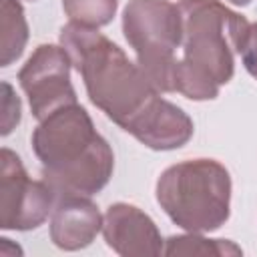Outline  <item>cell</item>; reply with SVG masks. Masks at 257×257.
Wrapping results in <instances>:
<instances>
[{"label": "cell", "instance_id": "cell-1", "mask_svg": "<svg viewBox=\"0 0 257 257\" xmlns=\"http://www.w3.org/2000/svg\"><path fill=\"white\" fill-rule=\"evenodd\" d=\"M60 46L80 72L92 104L145 147L171 151L193 137V120L161 98L141 66L96 28L68 22L60 30Z\"/></svg>", "mask_w": 257, "mask_h": 257}, {"label": "cell", "instance_id": "cell-2", "mask_svg": "<svg viewBox=\"0 0 257 257\" xmlns=\"http://www.w3.org/2000/svg\"><path fill=\"white\" fill-rule=\"evenodd\" d=\"M181 56L175 68V92L191 100H211L235 72L249 22L219 0H179Z\"/></svg>", "mask_w": 257, "mask_h": 257}, {"label": "cell", "instance_id": "cell-3", "mask_svg": "<svg viewBox=\"0 0 257 257\" xmlns=\"http://www.w3.org/2000/svg\"><path fill=\"white\" fill-rule=\"evenodd\" d=\"M32 149L42 163V179L56 195L90 197L112 175V151L94 131L88 112L76 102L60 106L40 120L32 133Z\"/></svg>", "mask_w": 257, "mask_h": 257}, {"label": "cell", "instance_id": "cell-4", "mask_svg": "<svg viewBox=\"0 0 257 257\" xmlns=\"http://www.w3.org/2000/svg\"><path fill=\"white\" fill-rule=\"evenodd\" d=\"M157 201L173 223L189 233H209L229 219L231 177L213 159H193L165 169Z\"/></svg>", "mask_w": 257, "mask_h": 257}, {"label": "cell", "instance_id": "cell-5", "mask_svg": "<svg viewBox=\"0 0 257 257\" xmlns=\"http://www.w3.org/2000/svg\"><path fill=\"white\" fill-rule=\"evenodd\" d=\"M181 30L179 4L171 0H131L122 12L124 38L159 92H175Z\"/></svg>", "mask_w": 257, "mask_h": 257}, {"label": "cell", "instance_id": "cell-6", "mask_svg": "<svg viewBox=\"0 0 257 257\" xmlns=\"http://www.w3.org/2000/svg\"><path fill=\"white\" fill-rule=\"evenodd\" d=\"M56 193L42 179L32 181L20 157L10 149L0 153V227L36 229L54 209Z\"/></svg>", "mask_w": 257, "mask_h": 257}, {"label": "cell", "instance_id": "cell-7", "mask_svg": "<svg viewBox=\"0 0 257 257\" xmlns=\"http://www.w3.org/2000/svg\"><path fill=\"white\" fill-rule=\"evenodd\" d=\"M70 56L62 46L40 44L18 72L32 114L42 120L56 108L76 102L70 84Z\"/></svg>", "mask_w": 257, "mask_h": 257}, {"label": "cell", "instance_id": "cell-8", "mask_svg": "<svg viewBox=\"0 0 257 257\" xmlns=\"http://www.w3.org/2000/svg\"><path fill=\"white\" fill-rule=\"evenodd\" d=\"M102 233L110 249L118 255H159L163 239L153 219L139 207L114 203L108 207L102 223Z\"/></svg>", "mask_w": 257, "mask_h": 257}, {"label": "cell", "instance_id": "cell-9", "mask_svg": "<svg viewBox=\"0 0 257 257\" xmlns=\"http://www.w3.org/2000/svg\"><path fill=\"white\" fill-rule=\"evenodd\" d=\"M98 207L82 195H56L50 221V237L56 247L74 251L90 245L102 227Z\"/></svg>", "mask_w": 257, "mask_h": 257}, {"label": "cell", "instance_id": "cell-10", "mask_svg": "<svg viewBox=\"0 0 257 257\" xmlns=\"http://www.w3.org/2000/svg\"><path fill=\"white\" fill-rule=\"evenodd\" d=\"M28 40V24L18 0L0 2V64L10 66L20 58Z\"/></svg>", "mask_w": 257, "mask_h": 257}, {"label": "cell", "instance_id": "cell-11", "mask_svg": "<svg viewBox=\"0 0 257 257\" xmlns=\"http://www.w3.org/2000/svg\"><path fill=\"white\" fill-rule=\"evenodd\" d=\"M167 255H239L241 247L225 239H205L197 233L167 239Z\"/></svg>", "mask_w": 257, "mask_h": 257}, {"label": "cell", "instance_id": "cell-12", "mask_svg": "<svg viewBox=\"0 0 257 257\" xmlns=\"http://www.w3.org/2000/svg\"><path fill=\"white\" fill-rule=\"evenodd\" d=\"M118 0H62V8L70 22L88 28L104 26L112 20Z\"/></svg>", "mask_w": 257, "mask_h": 257}, {"label": "cell", "instance_id": "cell-13", "mask_svg": "<svg viewBox=\"0 0 257 257\" xmlns=\"http://www.w3.org/2000/svg\"><path fill=\"white\" fill-rule=\"evenodd\" d=\"M2 135H8L20 122V100L8 82H2Z\"/></svg>", "mask_w": 257, "mask_h": 257}, {"label": "cell", "instance_id": "cell-14", "mask_svg": "<svg viewBox=\"0 0 257 257\" xmlns=\"http://www.w3.org/2000/svg\"><path fill=\"white\" fill-rule=\"evenodd\" d=\"M239 54L243 58V64L251 76L257 78V24H249L245 38L241 42Z\"/></svg>", "mask_w": 257, "mask_h": 257}, {"label": "cell", "instance_id": "cell-15", "mask_svg": "<svg viewBox=\"0 0 257 257\" xmlns=\"http://www.w3.org/2000/svg\"><path fill=\"white\" fill-rule=\"evenodd\" d=\"M229 2H233L235 6H247L251 0H229Z\"/></svg>", "mask_w": 257, "mask_h": 257}, {"label": "cell", "instance_id": "cell-16", "mask_svg": "<svg viewBox=\"0 0 257 257\" xmlns=\"http://www.w3.org/2000/svg\"><path fill=\"white\" fill-rule=\"evenodd\" d=\"M30 2H34V0H30Z\"/></svg>", "mask_w": 257, "mask_h": 257}]
</instances>
